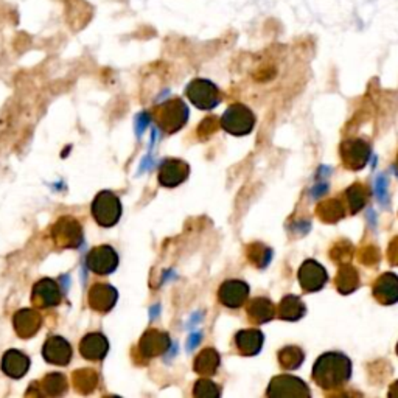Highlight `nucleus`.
I'll list each match as a JSON object with an SVG mask.
<instances>
[{"mask_svg":"<svg viewBox=\"0 0 398 398\" xmlns=\"http://www.w3.org/2000/svg\"><path fill=\"white\" fill-rule=\"evenodd\" d=\"M351 377V361L338 351H328L317 358L313 367L314 383L322 389H338Z\"/></svg>","mask_w":398,"mask_h":398,"instance_id":"1","label":"nucleus"},{"mask_svg":"<svg viewBox=\"0 0 398 398\" xmlns=\"http://www.w3.org/2000/svg\"><path fill=\"white\" fill-rule=\"evenodd\" d=\"M154 120L160 129L166 134H173L184 128L188 120V108L179 98H173L154 109Z\"/></svg>","mask_w":398,"mask_h":398,"instance_id":"2","label":"nucleus"},{"mask_svg":"<svg viewBox=\"0 0 398 398\" xmlns=\"http://www.w3.org/2000/svg\"><path fill=\"white\" fill-rule=\"evenodd\" d=\"M92 216L101 227H112L122 216V203L112 192H100L92 203Z\"/></svg>","mask_w":398,"mask_h":398,"instance_id":"3","label":"nucleus"},{"mask_svg":"<svg viewBox=\"0 0 398 398\" xmlns=\"http://www.w3.org/2000/svg\"><path fill=\"white\" fill-rule=\"evenodd\" d=\"M221 128L232 136H247L256 126V117L245 105H232L221 117Z\"/></svg>","mask_w":398,"mask_h":398,"instance_id":"4","label":"nucleus"},{"mask_svg":"<svg viewBox=\"0 0 398 398\" xmlns=\"http://www.w3.org/2000/svg\"><path fill=\"white\" fill-rule=\"evenodd\" d=\"M188 100L198 109L203 111H210V109L216 108L221 101V94L215 84L209 79H193L187 88Z\"/></svg>","mask_w":398,"mask_h":398,"instance_id":"5","label":"nucleus"},{"mask_svg":"<svg viewBox=\"0 0 398 398\" xmlns=\"http://www.w3.org/2000/svg\"><path fill=\"white\" fill-rule=\"evenodd\" d=\"M51 238L55 245L64 249L78 247L83 241V227L72 216H61L51 227Z\"/></svg>","mask_w":398,"mask_h":398,"instance_id":"6","label":"nucleus"},{"mask_svg":"<svg viewBox=\"0 0 398 398\" xmlns=\"http://www.w3.org/2000/svg\"><path fill=\"white\" fill-rule=\"evenodd\" d=\"M266 395L271 398H285V397H299L308 398L311 392L308 386L301 378L291 377V375H279L271 380Z\"/></svg>","mask_w":398,"mask_h":398,"instance_id":"7","label":"nucleus"},{"mask_svg":"<svg viewBox=\"0 0 398 398\" xmlns=\"http://www.w3.org/2000/svg\"><path fill=\"white\" fill-rule=\"evenodd\" d=\"M341 158L345 169L358 171L371 159V145L362 138H349L341 145Z\"/></svg>","mask_w":398,"mask_h":398,"instance_id":"8","label":"nucleus"},{"mask_svg":"<svg viewBox=\"0 0 398 398\" xmlns=\"http://www.w3.org/2000/svg\"><path fill=\"white\" fill-rule=\"evenodd\" d=\"M86 263H88V268L94 274L108 275L117 269L119 256L112 246H97L88 253Z\"/></svg>","mask_w":398,"mask_h":398,"instance_id":"9","label":"nucleus"},{"mask_svg":"<svg viewBox=\"0 0 398 398\" xmlns=\"http://www.w3.org/2000/svg\"><path fill=\"white\" fill-rule=\"evenodd\" d=\"M62 301L60 285L51 279H42L34 284L32 290V302L36 308H53Z\"/></svg>","mask_w":398,"mask_h":398,"instance_id":"10","label":"nucleus"},{"mask_svg":"<svg viewBox=\"0 0 398 398\" xmlns=\"http://www.w3.org/2000/svg\"><path fill=\"white\" fill-rule=\"evenodd\" d=\"M299 284L307 293H316L324 288L328 280V274L325 268L316 260H305L297 274Z\"/></svg>","mask_w":398,"mask_h":398,"instance_id":"11","label":"nucleus"},{"mask_svg":"<svg viewBox=\"0 0 398 398\" xmlns=\"http://www.w3.org/2000/svg\"><path fill=\"white\" fill-rule=\"evenodd\" d=\"M171 339L169 333L149 328L142 334L140 341H138V350L145 358H156L164 355L170 349Z\"/></svg>","mask_w":398,"mask_h":398,"instance_id":"12","label":"nucleus"},{"mask_svg":"<svg viewBox=\"0 0 398 398\" xmlns=\"http://www.w3.org/2000/svg\"><path fill=\"white\" fill-rule=\"evenodd\" d=\"M249 297V286L243 280H227L220 286L218 299L227 308H240Z\"/></svg>","mask_w":398,"mask_h":398,"instance_id":"13","label":"nucleus"},{"mask_svg":"<svg viewBox=\"0 0 398 398\" xmlns=\"http://www.w3.org/2000/svg\"><path fill=\"white\" fill-rule=\"evenodd\" d=\"M190 175V166L187 162L179 159H169L160 165L159 182L166 188H175L187 181Z\"/></svg>","mask_w":398,"mask_h":398,"instance_id":"14","label":"nucleus"},{"mask_svg":"<svg viewBox=\"0 0 398 398\" xmlns=\"http://www.w3.org/2000/svg\"><path fill=\"white\" fill-rule=\"evenodd\" d=\"M119 293L114 286L108 284H95L89 290L88 301L89 307L97 313H108L117 303Z\"/></svg>","mask_w":398,"mask_h":398,"instance_id":"15","label":"nucleus"},{"mask_svg":"<svg viewBox=\"0 0 398 398\" xmlns=\"http://www.w3.org/2000/svg\"><path fill=\"white\" fill-rule=\"evenodd\" d=\"M42 356L50 364L67 366L72 360V345L64 338L50 336L42 345Z\"/></svg>","mask_w":398,"mask_h":398,"instance_id":"16","label":"nucleus"},{"mask_svg":"<svg viewBox=\"0 0 398 398\" xmlns=\"http://www.w3.org/2000/svg\"><path fill=\"white\" fill-rule=\"evenodd\" d=\"M42 324V317L41 313L36 310L24 308L19 310L13 317V325L16 333L19 334L21 338H32L39 332Z\"/></svg>","mask_w":398,"mask_h":398,"instance_id":"17","label":"nucleus"},{"mask_svg":"<svg viewBox=\"0 0 398 398\" xmlns=\"http://www.w3.org/2000/svg\"><path fill=\"white\" fill-rule=\"evenodd\" d=\"M109 343L105 334L89 333L79 341V353L89 361H101L108 355Z\"/></svg>","mask_w":398,"mask_h":398,"instance_id":"18","label":"nucleus"},{"mask_svg":"<svg viewBox=\"0 0 398 398\" xmlns=\"http://www.w3.org/2000/svg\"><path fill=\"white\" fill-rule=\"evenodd\" d=\"M373 297L380 303L392 305L398 302V277L392 273H386L378 277L372 288Z\"/></svg>","mask_w":398,"mask_h":398,"instance_id":"19","label":"nucleus"},{"mask_svg":"<svg viewBox=\"0 0 398 398\" xmlns=\"http://www.w3.org/2000/svg\"><path fill=\"white\" fill-rule=\"evenodd\" d=\"M30 358L22 351L11 349L2 358V371L10 378L19 380L25 377V373L30 369Z\"/></svg>","mask_w":398,"mask_h":398,"instance_id":"20","label":"nucleus"},{"mask_svg":"<svg viewBox=\"0 0 398 398\" xmlns=\"http://www.w3.org/2000/svg\"><path fill=\"white\" fill-rule=\"evenodd\" d=\"M264 343V336L260 330L256 328H247L235 334V345L241 355L253 356L262 350Z\"/></svg>","mask_w":398,"mask_h":398,"instance_id":"21","label":"nucleus"},{"mask_svg":"<svg viewBox=\"0 0 398 398\" xmlns=\"http://www.w3.org/2000/svg\"><path fill=\"white\" fill-rule=\"evenodd\" d=\"M277 314L275 305L266 297H257L247 305V317L253 324H266Z\"/></svg>","mask_w":398,"mask_h":398,"instance_id":"22","label":"nucleus"},{"mask_svg":"<svg viewBox=\"0 0 398 398\" xmlns=\"http://www.w3.org/2000/svg\"><path fill=\"white\" fill-rule=\"evenodd\" d=\"M220 353L215 349L207 347L204 350H201L198 356L195 358L193 369L196 373L203 375V377H210V375H215L218 367H220Z\"/></svg>","mask_w":398,"mask_h":398,"instance_id":"23","label":"nucleus"},{"mask_svg":"<svg viewBox=\"0 0 398 398\" xmlns=\"http://www.w3.org/2000/svg\"><path fill=\"white\" fill-rule=\"evenodd\" d=\"M305 313H307V307H305V303L296 296L284 297L279 305V308H277V314H279L280 319L290 322L302 319Z\"/></svg>","mask_w":398,"mask_h":398,"instance_id":"24","label":"nucleus"},{"mask_svg":"<svg viewBox=\"0 0 398 398\" xmlns=\"http://www.w3.org/2000/svg\"><path fill=\"white\" fill-rule=\"evenodd\" d=\"M336 288L341 294H350L353 293L358 285H360V275H358V271L350 266L349 263H345L339 269V273L336 275Z\"/></svg>","mask_w":398,"mask_h":398,"instance_id":"25","label":"nucleus"},{"mask_svg":"<svg viewBox=\"0 0 398 398\" xmlns=\"http://www.w3.org/2000/svg\"><path fill=\"white\" fill-rule=\"evenodd\" d=\"M69 388L67 378L62 373L51 372L45 375L41 382V394H45L49 397H60L64 394Z\"/></svg>","mask_w":398,"mask_h":398,"instance_id":"26","label":"nucleus"},{"mask_svg":"<svg viewBox=\"0 0 398 398\" xmlns=\"http://www.w3.org/2000/svg\"><path fill=\"white\" fill-rule=\"evenodd\" d=\"M369 190L362 184H353V186L349 187L347 192H345V199H347V209L350 213H358L361 209H364V206L369 201Z\"/></svg>","mask_w":398,"mask_h":398,"instance_id":"27","label":"nucleus"},{"mask_svg":"<svg viewBox=\"0 0 398 398\" xmlns=\"http://www.w3.org/2000/svg\"><path fill=\"white\" fill-rule=\"evenodd\" d=\"M317 215L325 223H336L345 215V207L339 199H327L317 207Z\"/></svg>","mask_w":398,"mask_h":398,"instance_id":"28","label":"nucleus"},{"mask_svg":"<svg viewBox=\"0 0 398 398\" xmlns=\"http://www.w3.org/2000/svg\"><path fill=\"white\" fill-rule=\"evenodd\" d=\"M72 382L78 392H82V394H90L92 390H95L98 384V375L92 369H82V371L73 372Z\"/></svg>","mask_w":398,"mask_h":398,"instance_id":"29","label":"nucleus"},{"mask_svg":"<svg viewBox=\"0 0 398 398\" xmlns=\"http://www.w3.org/2000/svg\"><path fill=\"white\" fill-rule=\"evenodd\" d=\"M305 360V353L299 347H285L279 351V361L280 366L286 369V371H296L297 367L302 366Z\"/></svg>","mask_w":398,"mask_h":398,"instance_id":"30","label":"nucleus"},{"mask_svg":"<svg viewBox=\"0 0 398 398\" xmlns=\"http://www.w3.org/2000/svg\"><path fill=\"white\" fill-rule=\"evenodd\" d=\"M271 257H273V251L268 246L262 243H252L247 246V258L253 266L266 268L271 262Z\"/></svg>","mask_w":398,"mask_h":398,"instance_id":"31","label":"nucleus"},{"mask_svg":"<svg viewBox=\"0 0 398 398\" xmlns=\"http://www.w3.org/2000/svg\"><path fill=\"white\" fill-rule=\"evenodd\" d=\"M193 395L198 398H216L221 395V389L209 378H201L195 383Z\"/></svg>","mask_w":398,"mask_h":398,"instance_id":"32","label":"nucleus"},{"mask_svg":"<svg viewBox=\"0 0 398 398\" xmlns=\"http://www.w3.org/2000/svg\"><path fill=\"white\" fill-rule=\"evenodd\" d=\"M333 260H336L339 263H349L351 258V245L347 241H339V243L334 246V249L332 252Z\"/></svg>","mask_w":398,"mask_h":398,"instance_id":"33","label":"nucleus"},{"mask_svg":"<svg viewBox=\"0 0 398 398\" xmlns=\"http://www.w3.org/2000/svg\"><path fill=\"white\" fill-rule=\"evenodd\" d=\"M220 126H221V122H218L216 117H207L206 120L201 122L198 134H199V137H203V138H209L213 132L220 128Z\"/></svg>","mask_w":398,"mask_h":398,"instance_id":"34","label":"nucleus"},{"mask_svg":"<svg viewBox=\"0 0 398 398\" xmlns=\"http://www.w3.org/2000/svg\"><path fill=\"white\" fill-rule=\"evenodd\" d=\"M388 258L392 264H398V236L390 241L388 249Z\"/></svg>","mask_w":398,"mask_h":398,"instance_id":"35","label":"nucleus"},{"mask_svg":"<svg viewBox=\"0 0 398 398\" xmlns=\"http://www.w3.org/2000/svg\"><path fill=\"white\" fill-rule=\"evenodd\" d=\"M362 262L364 263H377L378 262V252L375 247H366L364 251H362Z\"/></svg>","mask_w":398,"mask_h":398,"instance_id":"36","label":"nucleus"},{"mask_svg":"<svg viewBox=\"0 0 398 398\" xmlns=\"http://www.w3.org/2000/svg\"><path fill=\"white\" fill-rule=\"evenodd\" d=\"M389 397H398V382H395L394 384L390 386V390H389Z\"/></svg>","mask_w":398,"mask_h":398,"instance_id":"37","label":"nucleus"},{"mask_svg":"<svg viewBox=\"0 0 398 398\" xmlns=\"http://www.w3.org/2000/svg\"><path fill=\"white\" fill-rule=\"evenodd\" d=\"M397 355H398V344H397Z\"/></svg>","mask_w":398,"mask_h":398,"instance_id":"38","label":"nucleus"}]
</instances>
